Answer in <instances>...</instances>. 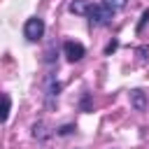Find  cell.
Returning a JSON list of instances; mask_svg holds the SVG:
<instances>
[{"label":"cell","instance_id":"obj_1","mask_svg":"<svg viewBox=\"0 0 149 149\" xmlns=\"http://www.w3.org/2000/svg\"><path fill=\"white\" fill-rule=\"evenodd\" d=\"M86 16H88L91 26H107V23L114 19V12H112L109 7H105L102 2H100V5H93V2H91V7H88V12H86Z\"/></svg>","mask_w":149,"mask_h":149},{"label":"cell","instance_id":"obj_2","mask_svg":"<svg viewBox=\"0 0 149 149\" xmlns=\"http://www.w3.org/2000/svg\"><path fill=\"white\" fill-rule=\"evenodd\" d=\"M44 30H47V26H44V21H42L40 16H30V19L26 21V26H23V35H26L28 42H37V40H42Z\"/></svg>","mask_w":149,"mask_h":149},{"label":"cell","instance_id":"obj_3","mask_svg":"<svg viewBox=\"0 0 149 149\" xmlns=\"http://www.w3.org/2000/svg\"><path fill=\"white\" fill-rule=\"evenodd\" d=\"M63 54L68 56V61H70V63H77V61H81V58L86 56V49H84V44H81V42L65 40V42H63Z\"/></svg>","mask_w":149,"mask_h":149},{"label":"cell","instance_id":"obj_4","mask_svg":"<svg viewBox=\"0 0 149 149\" xmlns=\"http://www.w3.org/2000/svg\"><path fill=\"white\" fill-rule=\"evenodd\" d=\"M9 112H12V98L7 93H0V123L9 119Z\"/></svg>","mask_w":149,"mask_h":149},{"label":"cell","instance_id":"obj_5","mask_svg":"<svg viewBox=\"0 0 149 149\" xmlns=\"http://www.w3.org/2000/svg\"><path fill=\"white\" fill-rule=\"evenodd\" d=\"M130 105L137 109V112H144L147 109V98H144V93L142 91H130Z\"/></svg>","mask_w":149,"mask_h":149},{"label":"cell","instance_id":"obj_6","mask_svg":"<svg viewBox=\"0 0 149 149\" xmlns=\"http://www.w3.org/2000/svg\"><path fill=\"white\" fill-rule=\"evenodd\" d=\"M88 7H91V0H72L70 2V12L72 14H79V16H86Z\"/></svg>","mask_w":149,"mask_h":149},{"label":"cell","instance_id":"obj_7","mask_svg":"<svg viewBox=\"0 0 149 149\" xmlns=\"http://www.w3.org/2000/svg\"><path fill=\"white\" fill-rule=\"evenodd\" d=\"M58 93H61V81H56L54 77H49L47 79V95H49V100L58 98Z\"/></svg>","mask_w":149,"mask_h":149},{"label":"cell","instance_id":"obj_8","mask_svg":"<svg viewBox=\"0 0 149 149\" xmlns=\"http://www.w3.org/2000/svg\"><path fill=\"white\" fill-rule=\"evenodd\" d=\"M126 2H128V0H102V5H105V7H109L112 12L123 9V7H126Z\"/></svg>","mask_w":149,"mask_h":149},{"label":"cell","instance_id":"obj_9","mask_svg":"<svg viewBox=\"0 0 149 149\" xmlns=\"http://www.w3.org/2000/svg\"><path fill=\"white\" fill-rule=\"evenodd\" d=\"M56 61V42H51L44 51V63H54Z\"/></svg>","mask_w":149,"mask_h":149},{"label":"cell","instance_id":"obj_10","mask_svg":"<svg viewBox=\"0 0 149 149\" xmlns=\"http://www.w3.org/2000/svg\"><path fill=\"white\" fill-rule=\"evenodd\" d=\"M33 135L40 137V140H44V137H47V133H44V123H35V126H33Z\"/></svg>","mask_w":149,"mask_h":149},{"label":"cell","instance_id":"obj_11","mask_svg":"<svg viewBox=\"0 0 149 149\" xmlns=\"http://www.w3.org/2000/svg\"><path fill=\"white\" fill-rule=\"evenodd\" d=\"M147 23H149V9H144V12H142V16H140V23H137V33H142Z\"/></svg>","mask_w":149,"mask_h":149},{"label":"cell","instance_id":"obj_12","mask_svg":"<svg viewBox=\"0 0 149 149\" xmlns=\"http://www.w3.org/2000/svg\"><path fill=\"white\" fill-rule=\"evenodd\" d=\"M116 47H119V44H116V42H112V44H107V49H105V54H107V56H109V54H112V51H114V49H116Z\"/></svg>","mask_w":149,"mask_h":149},{"label":"cell","instance_id":"obj_13","mask_svg":"<svg viewBox=\"0 0 149 149\" xmlns=\"http://www.w3.org/2000/svg\"><path fill=\"white\" fill-rule=\"evenodd\" d=\"M70 130H72V126H63V128H61V130H58V133H61V135H68V133H70Z\"/></svg>","mask_w":149,"mask_h":149}]
</instances>
